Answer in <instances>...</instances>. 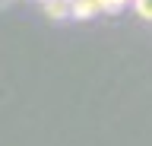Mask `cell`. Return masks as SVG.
Here are the masks:
<instances>
[{
	"label": "cell",
	"instance_id": "7a4b0ae2",
	"mask_svg": "<svg viewBox=\"0 0 152 146\" xmlns=\"http://www.w3.org/2000/svg\"><path fill=\"white\" fill-rule=\"evenodd\" d=\"M70 7H73V0H45L41 3V10L51 22H64L70 19Z\"/></svg>",
	"mask_w": 152,
	"mask_h": 146
},
{
	"label": "cell",
	"instance_id": "3957f363",
	"mask_svg": "<svg viewBox=\"0 0 152 146\" xmlns=\"http://www.w3.org/2000/svg\"><path fill=\"white\" fill-rule=\"evenodd\" d=\"M130 7H133V13H136L142 22H152V0H133Z\"/></svg>",
	"mask_w": 152,
	"mask_h": 146
},
{
	"label": "cell",
	"instance_id": "6da1fadb",
	"mask_svg": "<svg viewBox=\"0 0 152 146\" xmlns=\"http://www.w3.org/2000/svg\"><path fill=\"white\" fill-rule=\"evenodd\" d=\"M102 0H73V7H70V19H95V16H102Z\"/></svg>",
	"mask_w": 152,
	"mask_h": 146
},
{
	"label": "cell",
	"instance_id": "5b68a950",
	"mask_svg": "<svg viewBox=\"0 0 152 146\" xmlns=\"http://www.w3.org/2000/svg\"><path fill=\"white\" fill-rule=\"evenodd\" d=\"M10 3H13V0H0V7H10Z\"/></svg>",
	"mask_w": 152,
	"mask_h": 146
},
{
	"label": "cell",
	"instance_id": "277c9868",
	"mask_svg": "<svg viewBox=\"0 0 152 146\" xmlns=\"http://www.w3.org/2000/svg\"><path fill=\"white\" fill-rule=\"evenodd\" d=\"M133 0H102V10L104 13H121L124 7H130Z\"/></svg>",
	"mask_w": 152,
	"mask_h": 146
}]
</instances>
